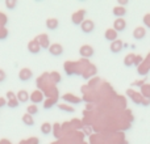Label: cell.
<instances>
[{"label": "cell", "mask_w": 150, "mask_h": 144, "mask_svg": "<svg viewBox=\"0 0 150 144\" xmlns=\"http://www.w3.org/2000/svg\"><path fill=\"white\" fill-rule=\"evenodd\" d=\"M33 79V71L30 68H23L18 72V80L21 82H28Z\"/></svg>", "instance_id": "obj_1"}, {"label": "cell", "mask_w": 150, "mask_h": 144, "mask_svg": "<svg viewBox=\"0 0 150 144\" xmlns=\"http://www.w3.org/2000/svg\"><path fill=\"white\" fill-rule=\"evenodd\" d=\"M84 16H86V9H79L76 10L75 13H73L71 16V22L74 25H82V22L84 21Z\"/></svg>", "instance_id": "obj_2"}, {"label": "cell", "mask_w": 150, "mask_h": 144, "mask_svg": "<svg viewBox=\"0 0 150 144\" xmlns=\"http://www.w3.org/2000/svg\"><path fill=\"white\" fill-rule=\"evenodd\" d=\"M49 52H50V55H52V57L58 58V57H61V55H63L65 50H63L62 45L53 43V45H50V47H49Z\"/></svg>", "instance_id": "obj_3"}, {"label": "cell", "mask_w": 150, "mask_h": 144, "mask_svg": "<svg viewBox=\"0 0 150 144\" xmlns=\"http://www.w3.org/2000/svg\"><path fill=\"white\" fill-rule=\"evenodd\" d=\"M80 29H82V31L84 34H91L95 30V24L91 20H84L82 22V25H80Z\"/></svg>", "instance_id": "obj_4"}, {"label": "cell", "mask_w": 150, "mask_h": 144, "mask_svg": "<svg viewBox=\"0 0 150 144\" xmlns=\"http://www.w3.org/2000/svg\"><path fill=\"white\" fill-rule=\"evenodd\" d=\"M93 54H95V50L90 45H83L79 49V55L83 58H91V57H93Z\"/></svg>", "instance_id": "obj_5"}, {"label": "cell", "mask_w": 150, "mask_h": 144, "mask_svg": "<svg viewBox=\"0 0 150 144\" xmlns=\"http://www.w3.org/2000/svg\"><path fill=\"white\" fill-rule=\"evenodd\" d=\"M28 51L30 52L32 55L40 54V51H41V46H40V43L36 41V39H33V41H30L28 43Z\"/></svg>", "instance_id": "obj_6"}, {"label": "cell", "mask_w": 150, "mask_h": 144, "mask_svg": "<svg viewBox=\"0 0 150 144\" xmlns=\"http://www.w3.org/2000/svg\"><path fill=\"white\" fill-rule=\"evenodd\" d=\"M16 98H17V101L20 103H26L29 100H30V94H29L26 90H18L17 93H16Z\"/></svg>", "instance_id": "obj_7"}, {"label": "cell", "mask_w": 150, "mask_h": 144, "mask_svg": "<svg viewBox=\"0 0 150 144\" xmlns=\"http://www.w3.org/2000/svg\"><path fill=\"white\" fill-rule=\"evenodd\" d=\"M46 28H47V30H52V31L57 30V29L59 28V21H58V18H54V17L47 18L46 20Z\"/></svg>", "instance_id": "obj_8"}, {"label": "cell", "mask_w": 150, "mask_h": 144, "mask_svg": "<svg viewBox=\"0 0 150 144\" xmlns=\"http://www.w3.org/2000/svg\"><path fill=\"white\" fill-rule=\"evenodd\" d=\"M30 101L34 103V105L41 103L42 101H44V94H42V92H40V90H34V92L30 94Z\"/></svg>", "instance_id": "obj_9"}, {"label": "cell", "mask_w": 150, "mask_h": 144, "mask_svg": "<svg viewBox=\"0 0 150 144\" xmlns=\"http://www.w3.org/2000/svg\"><path fill=\"white\" fill-rule=\"evenodd\" d=\"M117 36H119V34H117V31L115 30V29H107L105 33H104V38L109 42L117 41Z\"/></svg>", "instance_id": "obj_10"}, {"label": "cell", "mask_w": 150, "mask_h": 144, "mask_svg": "<svg viewBox=\"0 0 150 144\" xmlns=\"http://www.w3.org/2000/svg\"><path fill=\"white\" fill-rule=\"evenodd\" d=\"M113 29L119 33V31H124L127 29V22L122 18H116V21L113 22Z\"/></svg>", "instance_id": "obj_11"}, {"label": "cell", "mask_w": 150, "mask_h": 144, "mask_svg": "<svg viewBox=\"0 0 150 144\" xmlns=\"http://www.w3.org/2000/svg\"><path fill=\"white\" fill-rule=\"evenodd\" d=\"M36 41L40 43V46H41V49H47L49 50V47H50V43H49V41H47V37L46 36H44V34H41V36H38L36 38Z\"/></svg>", "instance_id": "obj_12"}, {"label": "cell", "mask_w": 150, "mask_h": 144, "mask_svg": "<svg viewBox=\"0 0 150 144\" xmlns=\"http://www.w3.org/2000/svg\"><path fill=\"white\" fill-rule=\"evenodd\" d=\"M145 36H146V30H145V28H136L134 29V31H133V37H134V39H142V38H145Z\"/></svg>", "instance_id": "obj_13"}, {"label": "cell", "mask_w": 150, "mask_h": 144, "mask_svg": "<svg viewBox=\"0 0 150 144\" xmlns=\"http://www.w3.org/2000/svg\"><path fill=\"white\" fill-rule=\"evenodd\" d=\"M23 123L28 127H33L34 124H36V121H34V118L32 115H29V114H24L23 115Z\"/></svg>", "instance_id": "obj_14"}, {"label": "cell", "mask_w": 150, "mask_h": 144, "mask_svg": "<svg viewBox=\"0 0 150 144\" xmlns=\"http://www.w3.org/2000/svg\"><path fill=\"white\" fill-rule=\"evenodd\" d=\"M40 130H41V134L42 135H46V136H47V135L52 134L53 127H52V124H50L49 122H45V123L41 124V129H40Z\"/></svg>", "instance_id": "obj_15"}, {"label": "cell", "mask_w": 150, "mask_h": 144, "mask_svg": "<svg viewBox=\"0 0 150 144\" xmlns=\"http://www.w3.org/2000/svg\"><path fill=\"white\" fill-rule=\"evenodd\" d=\"M109 49H111L112 52L117 54V52H120L122 50V42L119 41V39H117V41H115V42H112V45H111V47H109Z\"/></svg>", "instance_id": "obj_16"}, {"label": "cell", "mask_w": 150, "mask_h": 144, "mask_svg": "<svg viewBox=\"0 0 150 144\" xmlns=\"http://www.w3.org/2000/svg\"><path fill=\"white\" fill-rule=\"evenodd\" d=\"M113 15L116 16L117 18H122L125 15H127V9H125L124 7H115L113 8Z\"/></svg>", "instance_id": "obj_17"}, {"label": "cell", "mask_w": 150, "mask_h": 144, "mask_svg": "<svg viewBox=\"0 0 150 144\" xmlns=\"http://www.w3.org/2000/svg\"><path fill=\"white\" fill-rule=\"evenodd\" d=\"M26 114H29V115H32V117L38 114V108H37V105H34V103L29 105L28 108H26Z\"/></svg>", "instance_id": "obj_18"}, {"label": "cell", "mask_w": 150, "mask_h": 144, "mask_svg": "<svg viewBox=\"0 0 150 144\" xmlns=\"http://www.w3.org/2000/svg\"><path fill=\"white\" fill-rule=\"evenodd\" d=\"M5 7H7V9H9V10H12V9H15L16 7H17V0H5Z\"/></svg>", "instance_id": "obj_19"}, {"label": "cell", "mask_w": 150, "mask_h": 144, "mask_svg": "<svg viewBox=\"0 0 150 144\" xmlns=\"http://www.w3.org/2000/svg\"><path fill=\"white\" fill-rule=\"evenodd\" d=\"M63 100L71 101V102H74V103H79L80 102L79 98H75V96H71V94H63Z\"/></svg>", "instance_id": "obj_20"}, {"label": "cell", "mask_w": 150, "mask_h": 144, "mask_svg": "<svg viewBox=\"0 0 150 144\" xmlns=\"http://www.w3.org/2000/svg\"><path fill=\"white\" fill-rule=\"evenodd\" d=\"M7 105H8V108H11V109H16L18 105H20V102H18V101H17V98H16V100L8 101V102H7Z\"/></svg>", "instance_id": "obj_21"}, {"label": "cell", "mask_w": 150, "mask_h": 144, "mask_svg": "<svg viewBox=\"0 0 150 144\" xmlns=\"http://www.w3.org/2000/svg\"><path fill=\"white\" fill-rule=\"evenodd\" d=\"M133 59H134V55H133V54L128 55V57L125 58V60H124L125 66H128V67H129V66H130V64H132V63H133Z\"/></svg>", "instance_id": "obj_22"}, {"label": "cell", "mask_w": 150, "mask_h": 144, "mask_svg": "<svg viewBox=\"0 0 150 144\" xmlns=\"http://www.w3.org/2000/svg\"><path fill=\"white\" fill-rule=\"evenodd\" d=\"M59 109H61V110L69 111V113H74V111H75L74 108H70V106H67V105H59Z\"/></svg>", "instance_id": "obj_23"}, {"label": "cell", "mask_w": 150, "mask_h": 144, "mask_svg": "<svg viewBox=\"0 0 150 144\" xmlns=\"http://www.w3.org/2000/svg\"><path fill=\"white\" fill-rule=\"evenodd\" d=\"M5 97H7V100L8 101H12V100H16V94L13 92H7V94H5Z\"/></svg>", "instance_id": "obj_24"}, {"label": "cell", "mask_w": 150, "mask_h": 144, "mask_svg": "<svg viewBox=\"0 0 150 144\" xmlns=\"http://www.w3.org/2000/svg\"><path fill=\"white\" fill-rule=\"evenodd\" d=\"M5 80H7V73H5L3 70H0V84H1V82H4Z\"/></svg>", "instance_id": "obj_25"}, {"label": "cell", "mask_w": 150, "mask_h": 144, "mask_svg": "<svg viewBox=\"0 0 150 144\" xmlns=\"http://www.w3.org/2000/svg\"><path fill=\"white\" fill-rule=\"evenodd\" d=\"M28 144H40V142L37 138H30V139L28 140Z\"/></svg>", "instance_id": "obj_26"}, {"label": "cell", "mask_w": 150, "mask_h": 144, "mask_svg": "<svg viewBox=\"0 0 150 144\" xmlns=\"http://www.w3.org/2000/svg\"><path fill=\"white\" fill-rule=\"evenodd\" d=\"M117 3H119V5H120V7H124V5H127L129 1H128V0H119V1H117Z\"/></svg>", "instance_id": "obj_27"}]
</instances>
